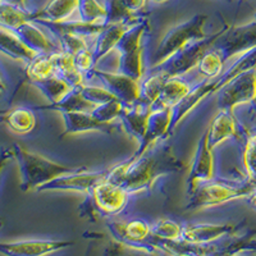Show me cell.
I'll use <instances>...</instances> for the list:
<instances>
[{"label": "cell", "instance_id": "cell-7", "mask_svg": "<svg viewBox=\"0 0 256 256\" xmlns=\"http://www.w3.org/2000/svg\"><path fill=\"white\" fill-rule=\"evenodd\" d=\"M224 30L226 28L216 32L214 35L206 36V38H201V40L194 41V42L188 44L187 46L182 48L177 52H174L170 58L164 60L163 63L158 64V66L152 67L150 70L160 72L166 78L182 77L191 70L198 67L200 59L214 45V42L218 40V38L223 34Z\"/></svg>", "mask_w": 256, "mask_h": 256}, {"label": "cell", "instance_id": "cell-43", "mask_svg": "<svg viewBox=\"0 0 256 256\" xmlns=\"http://www.w3.org/2000/svg\"><path fill=\"white\" fill-rule=\"evenodd\" d=\"M122 2L128 12H134V10L140 9L141 6H144V3H145V0H122Z\"/></svg>", "mask_w": 256, "mask_h": 256}, {"label": "cell", "instance_id": "cell-31", "mask_svg": "<svg viewBox=\"0 0 256 256\" xmlns=\"http://www.w3.org/2000/svg\"><path fill=\"white\" fill-rule=\"evenodd\" d=\"M104 256H173L158 248H136L122 244L120 241H110L104 250Z\"/></svg>", "mask_w": 256, "mask_h": 256}, {"label": "cell", "instance_id": "cell-34", "mask_svg": "<svg viewBox=\"0 0 256 256\" xmlns=\"http://www.w3.org/2000/svg\"><path fill=\"white\" fill-rule=\"evenodd\" d=\"M77 6H78V0H52L46 9L36 17H42L45 18L44 20H50V22H63Z\"/></svg>", "mask_w": 256, "mask_h": 256}, {"label": "cell", "instance_id": "cell-10", "mask_svg": "<svg viewBox=\"0 0 256 256\" xmlns=\"http://www.w3.org/2000/svg\"><path fill=\"white\" fill-rule=\"evenodd\" d=\"M112 172H113V166L102 169L99 172H84V170H82V172L70 173V174L60 176V177L42 184L36 191H76L84 192V195H88L94 187L104 182V180H109Z\"/></svg>", "mask_w": 256, "mask_h": 256}, {"label": "cell", "instance_id": "cell-16", "mask_svg": "<svg viewBox=\"0 0 256 256\" xmlns=\"http://www.w3.org/2000/svg\"><path fill=\"white\" fill-rule=\"evenodd\" d=\"M237 230L234 224H184L182 241L194 244H209L233 234Z\"/></svg>", "mask_w": 256, "mask_h": 256}, {"label": "cell", "instance_id": "cell-25", "mask_svg": "<svg viewBox=\"0 0 256 256\" xmlns=\"http://www.w3.org/2000/svg\"><path fill=\"white\" fill-rule=\"evenodd\" d=\"M96 105L88 102L81 90L73 88L72 91L64 96L63 99L56 102H52L49 105H42V106H36L32 109H46V110H56L60 113H73V112H92Z\"/></svg>", "mask_w": 256, "mask_h": 256}, {"label": "cell", "instance_id": "cell-41", "mask_svg": "<svg viewBox=\"0 0 256 256\" xmlns=\"http://www.w3.org/2000/svg\"><path fill=\"white\" fill-rule=\"evenodd\" d=\"M73 60H74V64L76 67L84 73V76H88V73L96 67L95 59H94V52H92V45H90L86 49L81 50L77 54L73 56Z\"/></svg>", "mask_w": 256, "mask_h": 256}, {"label": "cell", "instance_id": "cell-29", "mask_svg": "<svg viewBox=\"0 0 256 256\" xmlns=\"http://www.w3.org/2000/svg\"><path fill=\"white\" fill-rule=\"evenodd\" d=\"M26 73L30 82L56 76V52L38 54L31 63L27 64Z\"/></svg>", "mask_w": 256, "mask_h": 256}, {"label": "cell", "instance_id": "cell-26", "mask_svg": "<svg viewBox=\"0 0 256 256\" xmlns=\"http://www.w3.org/2000/svg\"><path fill=\"white\" fill-rule=\"evenodd\" d=\"M116 72L141 81L146 73L144 46L120 54V58L116 62Z\"/></svg>", "mask_w": 256, "mask_h": 256}, {"label": "cell", "instance_id": "cell-13", "mask_svg": "<svg viewBox=\"0 0 256 256\" xmlns=\"http://www.w3.org/2000/svg\"><path fill=\"white\" fill-rule=\"evenodd\" d=\"M108 230L113 238L122 244L136 248H155L150 244L152 226L142 219L112 220L108 223Z\"/></svg>", "mask_w": 256, "mask_h": 256}, {"label": "cell", "instance_id": "cell-18", "mask_svg": "<svg viewBox=\"0 0 256 256\" xmlns=\"http://www.w3.org/2000/svg\"><path fill=\"white\" fill-rule=\"evenodd\" d=\"M152 105L145 104L140 100H137L134 104H124V109L120 120L126 132L136 138L138 142H141L145 136L146 126H148V116L152 113Z\"/></svg>", "mask_w": 256, "mask_h": 256}, {"label": "cell", "instance_id": "cell-35", "mask_svg": "<svg viewBox=\"0 0 256 256\" xmlns=\"http://www.w3.org/2000/svg\"><path fill=\"white\" fill-rule=\"evenodd\" d=\"M182 230H184V224L173 219L164 218L152 226V234L158 240L178 241L182 238Z\"/></svg>", "mask_w": 256, "mask_h": 256}, {"label": "cell", "instance_id": "cell-28", "mask_svg": "<svg viewBox=\"0 0 256 256\" xmlns=\"http://www.w3.org/2000/svg\"><path fill=\"white\" fill-rule=\"evenodd\" d=\"M166 80L168 78L160 72L152 70H146L145 76L140 81V99L138 100L152 106L159 99V95Z\"/></svg>", "mask_w": 256, "mask_h": 256}, {"label": "cell", "instance_id": "cell-36", "mask_svg": "<svg viewBox=\"0 0 256 256\" xmlns=\"http://www.w3.org/2000/svg\"><path fill=\"white\" fill-rule=\"evenodd\" d=\"M52 35L56 36L60 45L62 52L74 56L81 50L86 49L90 45L88 44V38H84L77 34H72V32H66V31H58L52 32Z\"/></svg>", "mask_w": 256, "mask_h": 256}, {"label": "cell", "instance_id": "cell-8", "mask_svg": "<svg viewBox=\"0 0 256 256\" xmlns=\"http://www.w3.org/2000/svg\"><path fill=\"white\" fill-rule=\"evenodd\" d=\"M212 48H216L220 52V56L226 62L256 48V20L254 24H244V26L230 27V28L226 27Z\"/></svg>", "mask_w": 256, "mask_h": 256}, {"label": "cell", "instance_id": "cell-1", "mask_svg": "<svg viewBox=\"0 0 256 256\" xmlns=\"http://www.w3.org/2000/svg\"><path fill=\"white\" fill-rule=\"evenodd\" d=\"M186 163L174 154L168 145H154L138 158H130L113 166L109 180L122 186L132 194L150 191L154 184L163 176L182 172Z\"/></svg>", "mask_w": 256, "mask_h": 256}, {"label": "cell", "instance_id": "cell-38", "mask_svg": "<svg viewBox=\"0 0 256 256\" xmlns=\"http://www.w3.org/2000/svg\"><path fill=\"white\" fill-rule=\"evenodd\" d=\"M77 6L81 16V22L84 24H98V20L102 18L105 20L106 17V9L100 6L95 0H78Z\"/></svg>", "mask_w": 256, "mask_h": 256}, {"label": "cell", "instance_id": "cell-4", "mask_svg": "<svg viewBox=\"0 0 256 256\" xmlns=\"http://www.w3.org/2000/svg\"><path fill=\"white\" fill-rule=\"evenodd\" d=\"M130 196L122 186L106 180L86 195V200L80 206V214L90 220L118 216L127 206Z\"/></svg>", "mask_w": 256, "mask_h": 256}, {"label": "cell", "instance_id": "cell-39", "mask_svg": "<svg viewBox=\"0 0 256 256\" xmlns=\"http://www.w3.org/2000/svg\"><path fill=\"white\" fill-rule=\"evenodd\" d=\"M81 90L82 95L91 102L92 104L95 105H102L104 102H108L110 100L116 99V96L108 90V88H105L104 86H95V84H84L82 88H80Z\"/></svg>", "mask_w": 256, "mask_h": 256}, {"label": "cell", "instance_id": "cell-47", "mask_svg": "<svg viewBox=\"0 0 256 256\" xmlns=\"http://www.w3.org/2000/svg\"><path fill=\"white\" fill-rule=\"evenodd\" d=\"M254 106H255V109H256V98H255V100H254Z\"/></svg>", "mask_w": 256, "mask_h": 256}, {"label": "cell", "instance_id": "cell-3", "mask_svg": "<svg viewBox=\"0 0 256 256\" xmlns=\"http://www.w3.org/2000/svg\"><path fill=\"white\" fill-rule=\"evenodd\" d=\"M12 148L14 152V159L17 160L18 166H20V178H22L20 190L24 192L31 191V190L36 191L38 187L60 176L86 170L84 166L60 164L40 154L28 152L20 144H13Z\"/></svg>", "mask_w": 256, "mask_h": 256}, {"label": "cell", "instance_id": "cell-19", "mask_svg": "<svg viewBox=\"0 0 256 256\" xmlns=\"http://www.w3.org/2000/svg\"><path fill=\"white\" fill-rule=\"evenodd\" d=\"M208 142L210 148L214 150L219 144L223 141L238 137V127H237L236 118L233 116V112L219 110L210 120L209 127L206 130Z\"/></svg>", "mask_w": 256, "mask_h": 256}, {"label": "cell", "instance_id": "cell-22", "mask_svg": "<svg viewBox=\"0 0 256 256\" xmlns=\"http://www.w3.org/2000/svg\"><path fill=\"white\" fill-rule=\"evenodd\" d=\"M195 84H191L187 80H184L182 77L168 78L164 84L163 88H162L159 99L152 105V108L158 106V108L173 109L191 92Z\"/></svg>", "mask_w": 256, "mask_h": 256}, {"label": "cell", "instance_id": "cell-44", "mask_svg": "<svg viewBox=\"0 0 256 256\" xmlns=\"http://www.w3.org/2000/svg\"><path fill=\"white\" fill-rule=\"evenodd\" d=\"M248 198H250V202H251V204H252L256 208V190L252 192V194H251L250 196H248Z\"/></svg>", "mask_w": 256, "mask_h": 256}, {"label": "cell", "instance_id": "cell-30", "mask_svg": "<svg viewBox=\"0 0 256 256\" xmlns=\"http://www.w3.org/2000/svg\"><path fill=\"white\" fill-rule=\"evenodd\" d=\"M30 84H31L32 86L38 88V90L41 91V94H42L48 100H50V102H59V100L63 99L64 96L67 95L70 91L73 90L67 82L58 76H52L49 77V78L40 80V81H31Z\"/></svg>", "mask_w": 256, "mask_h": 256}, {"label": "cell", "instance_id": "cell-15", "mask_svg": "<svg viewBox=\"0 0 256 256\" xmlns=\"http://www.w3.org/2000/svg\"><path fill=\"white\" fill-rule=\"evenodd\" d=\"M173 109L170 108H152V113L148 116V126L144 138L141 140L137 152L132 158H138L146 152L152 146L156 145L158 141L163 140L164 137L170 134V123H172Z\"/></svg>", "mask_w": 256, "mask_h": 256}, {"label": "cell", "instance_id": "cell-45", "mask_svg": "<svg viewBox=\"0 0 256 256\" xmlns=\"http://www.w3.org/2000/svg\"><path fill=\"white\" fill-rule=\"evenodd\" d=\"M6 91V84H4V80L3 77H2V74H0V95Z\"/></svg>", "mask_w": 256, "mask_h": 256}, {"label": "cell", "instance_id": "cell-2", "mask_svg": "<svg viewBox=\"0 0 256 256\" xmlns=\"http://www.w3.org/2000/svg\"><path fill=\"white\" fill-rule=\"evenodd\" d=\"M250 70H256V48L240 56L238 59L232 66H230V68H226V70H222L218 76L212 77V78H206L205 81L200 82V84H196L191 90V92L177 106L173 108L170 134L184 120V116L191 113L202 100L214 95V94H218L233 78H236L241 73L248 72Z\"/></svg>", "mask_w": 256, "mask_h": 256}, {"label": "cell", "instance_id": "cell-14", "mask_svg": "<svg viewBox=\"0 0 256 256\" xmlns=\"http://www.w3.org/2000/svg\"><path fill=\"white\" fill-rule=\"evenodd\" d=\"M212 150L208 142L206 131L201 136L198 141V148L191 168H190L188 177H187V191L191 195L200 184L214 178V156Z\"/></svg>", "mask_w": 256, "mask_h": 256}, {"label": "cell", "instance_id": "cell-48", "mask_svg": "<svg viewBox=\"0 0 256 256\" xmlns=\"http://www.w3.org/2000/svg\"></svg>", "mask_w": 256, "mask_h": 256}, {"label": "cell", "instance_id": "cell-17", "mask_svg": "<svg viewBox=\"0 0 256 256\" xmlns=\"http://www.w3.org/2000/svg\"><path fill=\"white\" fill-rule=\"evenodd\" d=\"M64 120V132L62 136L67 134H78L84 132H112L116 131L120 126L116 123H105L96 120L91 112H73V113H62Z\"/></svg>", "mask_w": 256, "mask_h": 256}, {"label": "cell", "instance_id": "cell-24", "mask_svg": "<svg viewBox=\"0 0 256 256\" xmlns=\"http://www.w3.org/2000/svg\"><path fill=\"white\" fill-rule=\"evenodd\" d=\"M0 122L4 123L14 134H26L35 128L36 116L32 109L20 106V108L0 113Z\"/></svg>", "mask_w": 256, "mask_h": 256}, {"label": "cell", "instance_id": "cell-5", "mask_svg": "<svg viewBox=\"0 0 256 256\" xmlns=\"http://www.w3.org/2000/svg\"><path fill=\"white\" fill-rule=\"evenodd\" d=\"M256 190V184L250 180L241 184H233L220 178H212L205 184H200L191 194L186 210H198L205 208L216 206L227 201L250 196Z\"/></svg>", "mask_w": 256, "mask_h": 256}, {"label": "cell", "instance_id": "cell-32", "mask_svg": "<svg viewBox=\"0 0 256 256\" xmlns=\"http://www.w3.org/2000/svg\"><path fill=\"white\" fill-rule=\"evenodd\" d=\"M31 20L32 17H30L26 12H24L18 6L10 3H6V2H0V27L2 28L16 31L24 22Z\"/></svg>", "mask_w": 256, "mask_h": 256}, {"label": "cell", "instance_id": "cell-6", "mask_svg": "<svg viewBox=\"0 0 256 256\" xmlns=\"http://www.w3.org/2000/svg\"><path fill=\"white\" fill-rule=\"evenodd\" d=\"M206 20V16L198 14L187 22H184V24L173 27L172 30H169L156 46V50L152 58V67L163 63L164 60L170 58L174 52L187 46L194 41L206 38L204 31Z\"/></svg>", "mask_w": 256, "mask_h": 256}, {"label": "cell", "instance_id": "cell-11", "mask_svg": "<svg viewBox=\"0 0 256 256\" xmlns=\"http://www.w3.org/2000/svg\"><path fill=\"white\" fill-rule=\"evenodd\" d=\"M98 78L105 88H108L116 99L127 104H134L140 99V81L131 77L120 74L118 72H108V70L94 68L86 80Z\"/></svg>", "mask_w": 256, "mask_h": 256}, {"label": "cell", "instance_id": "cell-42", "mask_svg": "<svg viewBox=\"0 0 256 256\" xmlns=\"http://www.w3.org/2000/svg\"><path fill=\"white\" fill-rule=\"evenodd\" d=\"M14 158V152H13V148H2L0 152V174L3 172L4 166H6L9 160Z\"/></svg>", "mask_w": 256, "mask_h": 256}, {"label": "cell", "instance_id": "cell-46", "mask_svg": "<svg viewBox=\"0 0 256 256\" xmlns=\"http://www.w3.org/2000/svg\"><path fill=\"white\" fill-rule=\"evenodd\" d=\"M2 226H3V219L0 218V227H2Z\"/></svg>", "mask_w": 256, "mask_h": 256}, {"label": "cell", "instance_id": "cell-12", "mask_svg": "<svg viewBox=\"0 0 256 256\" xmlns=\"http://www.w3.org/2000/svg\"><path fill=\"white\" fill-rule=\"evenodd\" d=\"M74 241L63 240H27V241L0 242V255L3 256H48L70 248Z\"/></svg>", "mask_w": 256, "mask_h": 256}, {"label": "cell", "instance_id": "cell-9", "mask_svg": "<svg viewBox=\"0 0 256 256\" xmlns=\"http://www.w3.org/2000/svg\"><path fill=\"white\" fill-rule=\"evenodd\" d=\"M256 98V70L241 73L218 92L219 110H230L241 104L252 102Z\"/></svg>", "mask_w": 256, "mask_h": 256}, {"label": "cell", "instance_id": "cell-37", "mask_svg": "<svg viewBox=\"0 0 256 256\" xmlns=\"http://www.w3.org/2000/svg\"><path fill=\"white\" fill-rule=\"evenodd\" d=\"M123 109H124V102H120V99H114L102 105H96L91 114L100 122L113 123L116 120H120Z\"/></svg>", "mask_w": 256, "mask_h": 256}, {"label": "cell", "instance_id": "cell-21", "mask_svg": "<svg viewBox=\"0 0 256 256\" xmlns=\"http://www.w3.org/2000/svg\"><path fill=\"white\" fill-rule=\"evenodd\" d=\"M18 38L24 41L28 49L36 54H50V52H62L60 45L56 44L50 38H48L44 31L27 20L20 27L16 30Z\"/></svg>", "mask_w": 256, "mask_h": 256}, {"label": "cell", "instance_id": "cell-33", "mask_svg": "<svg viewBox=\"0 0 256 256\" xmlns=\"http://www.w3.org/2000/svg\"><path fill=\"white\" fill-rule=\"evenodd\" d=\"M226 63L227 62L224 60L220 52L216 48L212 46L200 59L196 70H198L200 76L205 77V78H212V77L218 76L219 73L224 70Z\"/></svg>", "mask_w": 256, "mask_h": 256}, {"label": "cell", "instance_id": "cell-27", "mask_svg": "<svg viewBox=\"0 0 256 256\" xmlns=\"http://www.w3.org/2000/svg\"><path fill=\"white\" fill-rule=\"evenodd\" d=\"M56 76L64 80L72 88H82L86 84V76L76 67L73 56L64 52H56Z\"/></svg>", "mask_w": 256, "mask_h": 256}, {"label": "cell", "instance_id": "cell-20", "mask_svg": "<svg viewBox=\"0 0 256 256\" xmlns=\"http://www.w3.org/2000/svg\"><path fill=\"white\" fill-rule=\"evenodd\" d=\"M131 26L132 24H127V22L108 24V26L104 27V30L100 32L99 35L94 38L92 52L96 66L100 63V60L106 58L112 52H114L116 44L120 42L122 36Z\"/></svg>", "mask_w": 256, "mask_h": 256}, {"label": "cell", "instance_id": "cell-40", "mask_svg": "<svg viewBox=\"0 0 256 256\" xmlns=\"http://www.w3.org/2000/svg\"><path fill=\"white\" fill-rule=\"evenodd\" d=\"M244 163L248 170V178L256 184V134H251L244 144Z\"/></svg>", "mask_w": 256, "mask_h": 256}, {"label": "cell", "instance_id": "cell-23", "mask_svg": "<svg viewBox=\"0 0 256 256\" xmlns=\"http://www.w3.org/2000/svg\"><path fill=\"white\" fill-rule=\"evenodd\" d=\"M0 52L27 66L38 54L24 45L14 31L0 27Z\"/></svg>", "mask_w": 256, "mask_h": 256}]
</instances>
